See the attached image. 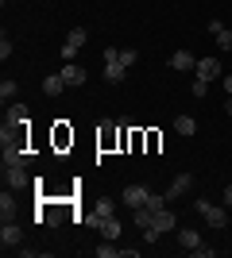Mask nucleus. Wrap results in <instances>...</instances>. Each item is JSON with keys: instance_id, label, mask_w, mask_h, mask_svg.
I'll use <instances>...</instances> for the list:
<instances>
[{"instance_id": "nucleus-1", "label": "nucleus", "mask_w": 232, "mask_h": 258, "mask_svg": "<svg viewBox=\"0 0 232 258\" xmlns=\"http://www.w3.org/2000/svg\"><path fill=\"white\" fill-rule=\"evenodd\" d=\"M194 212H198V216H205V224H209V227H224V224H228V216H224V208L209 205L205 197H201V201H194Z\"/></svg>"}, {"instance_id": "nucleus-2", "label": "nucleus", "mask_w": 232, "mask_h": 258, "mask_svg": "<svg viewBox=\"0 0 232 258\" xmlns=\"http://www.w3.org/2000/svg\"><path fill=\"white\" fill-rule=\"evenodd\" d=\"M85 39H89V31H85V27H74V31H70V39L62 43V50H58V54H62V62H74V58H77V50L85 46Z\"/></svg>"}, {"instance_id": "nucleus-3", "label": "nucleus", "mask_w": 232, "mask_h": 258, "mask_svg": "<svg viewBox=\"0 0 232 258\" xmlns=\"http://www.w3.org/2000/svg\"><path fill=\"white\" fill-rule=\"evenodd\" d=\"M112 208H116V201H112V197H101V201L89 208L81 220H85V224H93V227H101V220H105V216H112Z\"/></svg>"}, {"instance_id": "nucleus-4", "label": "nucleus", "mask_w": 232, "mask_h": 258, "mask_svg": "<svg viewBox=\"0 0 232 258\" xmlns=\"http://www.w3.org/2000/svg\"><path fill=\"white\" fill-rule=\"evenodd\" d=\"M23 243V227L16 224V220H4V227H0V247L12 250V247H20Z\"/></svg>"}, {"instance_id": "nucleus-5", "label": "nucleus", "mask_w": 232, "mask_h": 258, "mask_svg": "<svg viewBox=\"0 0 232 258\" xmlns=\"http://www.w3.org/2000/svg\"><path fill=\"white\" fill-rule=\"evenodd\" d=\"M27 119H31L27 104H8L4 108V123H8V127H27Z\"/></svg>"}, {"instance_id": "nucleus-6", "label": "nucleus", "mask_w": 232, "mask_h": 258, "mask_svg": "<svg viewBox=\"0 0 232 258\" xmlns=\"http://www.w3.org/2000/svg\"><path fill=\"white\" fill-rule=\"evenodd\" d=\"M12 166H31V151L27 147H4V170Z\"/></svg>"}, {"instance_id": "nucleus-7", "label": "nucleus", "mask_w": 232, "mask_h": 258, "mask_svg": "<svg viewBox=\"0 0 232 258\" xmlns=\"http://www.w3.org/2000/svg\"><path fill=\"white\" fill-rule=\"evenodd\" d=\"M4 185H8V189H27V185H35V181L27 177V166H12V170H4Z\"/></svg>"}, {"instance_id": "nucleus-8", "label": "nucleus", "mask_w": 232, "mask_h": 258, "mask_svg": "<svg viewBox=\"0 0 232 258\" xmlns=\"http://www.w3.org/2000/svg\"><path fill=\"white\" fill-rule=\"evenodd\" d=\"M194 77H201V81H217V77H221V62H217V58H198Z\"/></svg>"}, {"instance_id": "nucleus-9", "label": "nucleus", "mask_w": 232, "mask_h": 258, "mask_svg": "<svg viewBox=\"0 0 232 258\" xmlns=\"http://www.w3.org/2000/svg\"><path fill=\"white\" fill-rule=\"evenodd\" d=\"M147 193H151V189H144V185H128V189L120 193V201L128 208H140V205H147Z\"/></svg>"}, {"instance_id": "nucleus-10", "label": "nucleus", "mask_w": 232, "mask_h": 258, "mask_svg": "<svg viewBox=\"0 0 232 258\" xmlns=\"http://www.w3.org/2000/svg\"><path fill=\"white\" fill-rule=\"evenodd\" d=\"M66 77H62V70H58V74H51V77H43V93L47 97H62V93H66Z\"/></svg>"}, {"instance_id": "nucleus-11", "label": "nucleus", "mask_w": 232, "mask_h": 258, "mask_svg": "<svg viewBox=\"0 0 232 258\" xmlns=\"http://www.w3.org/2000/svg\"><path fill=\"white\" fill-rule=\"evenodd\" d=\"M190 185H194V177H190V173H178L174 181H170V189H166V201H178V197H186V193H190Z\"/></svg>"}, {"instance_id": "nucleus-12", "label": "nucleus", "mask_w": 232, "mask_h": 258, "mask_svg": "<svg viewBox=\"0 0 232 258\" xmlns=\"http://www.w3.org/2000/svg\"><path fill=\"white\" fill-rule=\"evenodd\" d=\"M178 243H182V250L198 254V247H201V235L194 231V227H178Z\"/></svg>"}, {"instance_id": "nucleus-13", "label": "nucleus", "mask_w": 232, "mask_h": 258, "mask_svg": "<svg viewBox=\"0 0 232 258\" xmlns=\"http://www.w3.org/2000/svg\"><path fill=\"white\" fill-rule=\"evenodd\" d=\"M124 77H128V66H124L120 58H116V62H105V81H109V85H120Z\"/></svg>"}, {"instance_id": "nucleus-14", "label": "nucleus", "mask_w": 232, "mask_h": 258, "mask_svg": "<svg viewBox=\"0 0 232 258\" xmlns=\"http://www.w3.org/2000/svg\"><path fill=\"white\" fill-rule=\"evenodd\" d=\"M62 77H66V85H85V66H77V62H66L62 66Z\"/></svg>"}, {"instance_id": "nucleus-15", "label": "nucleus", "mask_w": 232, "mask_h": 258, "mask_svg": "<svg viewBox=\"0 0 232 258\" xmlns=\"http://www.w3.org/2000/svg\"><path fill=\"white\" fill-rule=\"evenodd\" d=\"M209 31H213V39H217V46H221V50H232V31L224 27L221 20H213V23H209Z\"/></svg>"}, {"instance_id": "nucleus-16", "label": "nucleus", "mask_w": 232, "mask_h": 258, "mask_svg": "<svg viewBox=\"0 0 232 258\" xmlns=\"http://www.w3.org/2000/svg\"><path fill=\"white\" fill-rule=\"evenodd\" d=\"M170 70H198V58L190 50H174L170 54Z\"/></svg>"}, {"instance_id": "nucleus-17", "label": "nucleus", "mask_w": 232, "mask_h": 258, "mask_svg": "<svg viewBox=\"0 0 232 258\" xmlns=\"http://www.w3.org/2000/svg\"><path fill=\"white\" fill-rule=\"evenodd\" d=\"M155 227H159L163 235H166V231H178V216L163 208V212H155Z\"/></svg>"}, {"instance_id": "nucleus-18", "label": "nucleus", "mask_w": 232, "mask_h": 258, "mask_svg": "<svg viewBox=\"0 0 232 258\" xmlns=\"http://www.w3.org/2000/svg\"><path fill=\"white\" fill-rule=\"evenodd\" d=\"M101 235L109 239H120V220H116V216H105V220H101Z\"/></svg>"}, {"instance_id": "nucleus-19", "label": "nucleus", "mask_w": 232, "mask_h": 258, "mask_svg": "<svg viewBox=\"0 0 232 258\" xmlns=\"http://www.w3.org/2000/svg\"><path fill=\"white\" fill-rule=\"evenodd\" d=\"M0 216H4V220H16V197H12L8 189L0 193Z\"/></svg>"}, {"instance_id": "nucleus-20", "label": "nucleus", "mask_w": 232, "mask_h": 258, "mask_svg": "<svg viewBox=\"0 0 232 258\" xmlns=\"http://www.w3.org/2000/svg\"><path fill=\"white\" fill-rule=\"evenodd\" d=\"M174 131H178V135H194V131H198V119H194V116H178Z\"/></svg>"}, {"instance_id": "nucleus-21", "label": "nucleus", "mask_w": 232, "mask_h": 258, "mask_svg": "<svg viewBox=\"0 0 232 258\" xmlns=\"http://www.w3.org/2000/svg\"><path fill=\"white\" fill-rule=\"evenodd\" d=\"M16 93H20V85H16L12 77H4V81H0V100H4V108H8V100L16 97Z\"/></svg>"}, {"instance_id": "nucleus-22", "label": "nucleus", "mask_w": 232, "mask_h": 258, "mask_svg": "<svg viewBox=\"0 0 232 258\" xmlns=\"http://www.w3.org/2000/svg\"><path fill=\"white\" fill-rule=\"evenodd\" d=\"M166 205H170V201H166V193H147V208H151V212H163Z\"/></svg>"}, {"instance_id": "nucleus-23", "label": "nucleus", "mask_w": 232, "mask_h": 258, "mask_svg": "<svg viewBox=\"0 0 232 258\" xmlns=\"http://www.w3.org/2000/svg\"><path fill=\"white\" fill-rule=\"evenodd\" d=\"M190 93H194V97H205V93H209V81H201V77H194V89H190Z\"/></svg>"}, {"instance_id": "nucleus-24", "label": "nucleus", "mask_w": 232, "mask_h": 258, "mask_svg": "<svg viewBox=\"0 0 232 258\" xmlns=\"http://www.w3.org/2000/svg\"><path fill=\"white\" fill-rule=\"evenodd\" d=\"M120 62H124V66H128V70H132V66H135V62H140V54H135V50H120Z\"/></svg>"}, {"instance_id": "nucleus-25", "label": "nucleus", "mask_w": 232, "mask_h": 258, "mask_svg": "<svg viewBox=\"0 0 232 258\" xmlns=\"http://www.w3.org/2000/svg\"><path fill=\"white\" fill-rule=\"evenodd\" d=\"M0 58H4V62H8V58H12V39H8V35L0 39Z\"/></svg>"}, {"instance_id": "nucleus-26", "label": "nucleus", "mask_w": 232, "mask_h": 258, "mask_svg": "<svg viewBox=\"0 0 232 258\" xmlns=\"http://www.w3.org/2000/svg\"><path fill=\"white\" fill-rule=\"evenodd\" d=\"M159 235H163V231H159V227H144V239H147V243H159Z\"/></svg>"}, {"instance_id": "nucleus-27", "label": "nucleus", "mask_w": 232, "mask_h": 258, "mask_svg": "<svg viewBox=\"0 0 232 258\" xmlns=\"http://www.w3.org/2000/svg\"><path fill=\"white\" fill-rule=\"evenodd\" d=\"M120 254V247H97V258H116Z\"/></svg>"}, {"instance_id": "nucleus-28", "label": "nucleus", "mask_w": 232, "mask_h": 258, "mask_svg": "<svg viewBox=\"0 0 232 258\" xmlns=\"http://www.w3.org/2000/svg\"><path fill=\"white\" fill-rule=\"evenodd\" d=\"M224 205H232V185H224Z\"/></svg>"}, {"instance_id": "nucleus-29", "label": "nucleus", "mask_w": 232, "mask_h": 258, "mask_svg": "<svg viewBox=\"0 0 232 258\" xmlns=\"http://www.w3.org/2000/svg\"><path fill=\"white\" fill-rule=\"evenodd\" d=\"M224 93H228V97H232V74L224 77Z\"/></svg>"}, {"instance_id": "nucleus-30", "label": "nucleus", "mask_w": 232, "mask_h": 258, "mask_svg": "<svg viewBox=\"0 0 232 258\" xmlns=\"http://www.w3.org/2000/svg\"><path fill=\"white\" fill-rule=\"evenodd\" d=\"M224 112H228V116H232V97H228V100H224Z\"/></svg>"}]
</instances>
